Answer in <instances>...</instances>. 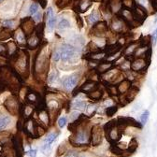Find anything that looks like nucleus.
I'll return each mask as SVG.
<instances>
[{
	"instance_id": "nucleus-1",
	"label": "nucleus",
	"mask_w": 157,
	"mask_h": 157,
	"mask_svg": "<svg viewBox=\"0 0 157 157\" xmlns=\"http://www.w3.org/2000/svg\"><path fill=\"white\" fill-rule=\"evenodd\" d=\"M103 129L100 125H95L91 130V142L93 146H99L102 143Z\"/></svg>"
},
{
	"instance_id": "nucleus-2",
	"label": "nucleus",
	"mask_w": 157,
	"mask_h": 157,
	"mask_svg": "<svg viewBox=\"0 0 157 157\" xmlns=\"http://www.w3.org/2000/svg\"><path fill=\"white\" fill-rule=\"evenodd\" d=\"M117 124L123 126V127H127V126H132V127H136V128H139L141 129L142 128V124L141 123H139L136 120H135L134 118L132 117H119L118 119L116 120Z\"/></svg>"
},
{
	"instance_id": "nucleus-3",
	"label": "nucleus",
	"mask_w": 157,
	"mask_h": 157,
	"mask_svg": "<svg viewBox=\"0 0 157 157\" xmlns=\"http://www.w3.org/2000/svg\"><path fill=\"white\" fill-rule=\"evenodd\" d=\"M133 13V18L135 21H136L139 23V25H141L147 17V10L145 7L139 5L137 4L136 6H135L134 10L132 11Z\"/></svg>"
},
{
	"instance_id": "nucleus-4",
	"label": "nucleus",
	"mask_w": 157,
	"mask_h": 157,
	"mask_svg": "<svg viewBox=\"0 0 157 157\" xmlns=\"http://www.w3.org/2000/svg\"><path fill=\"white\" fill-rule=\"evenodd\" d=\"M59 53H60V59H62L63 61H67L71 57L74 56L76 50L73 46L69 44H65L62 46L60 50H58Z\"/></svg>"
},
{
	"instance_id": "nucleus-5",
	"label": "nucleus",
	"mask_w": 157,
	"mask_h": 157,
	"mask_svg": "<svg viewBox=\"0 0 157 157\" xmlns=\"http://www.w3.org/2000/svg\"><path fill=\"white\" fill-rule=\"evenodd\" d=\"M5 108L8 111H10L12 115H17L20 113V107L17 103V100L13 97H10L5 102Z\"/></svg>"
},
{
	"instance_id": "nucleus-6",
	"label": "nucleus",
	"mask_w": 157,
	"mask_h": 157,
	"mask_svg": "<svg viewBox=\"0 0 157 157\" xmlns=\"http://www.w3.org/2000/svg\"><path fill=\"white\" fill-rule=\"evenodd\" d=\"M57 136H58V133H51L46 137V140L44 141V145L41 148V151L44 154H48L49 153V151H51V147H52L51 145L54 142V140L57 137Z\"/></svg>"
},
{
	"instance_id": "nucleus-7",
	"label": "nucleus",
	"mask_w": 157,
	"mask_h": 157,
	"mask_svg": "<svg viewBox=\"0 0 157 157\" xmlns=\"http://www.w3.org/2000/svg\"><path fill=\"white\" fill-rule=\"evenodd\" d=\"M146 64H147V61L145 60L144 58L142 57H139V58H136L135 59V60L131 63V69L133 71H141L142 69H144L146 67Z\"/></svg>"
},
{
	"instance_id": "nucleus-8",
	"label": "nucleus",
	"mask_w": 157,
	"mask_h": 157,
	"mask_svg": "<svg viewBox=\"0 0 157 157\" xmlns=\"http://www.w3.org/2000/svg\"><path fill=\"white\" fill-rule=\"evenodd\" d=\"M77 82H78V76L77 75H71V76L67 77L66 80L63 82V84H64V87L66 89L69 90V89L73 88L76 85Z\"/></svg>"
},
{
	"instance_id": "nucleus-9",
	"label": "nucleus",
	"mask_w": 157,
	"mask_h": 157,
	"mask_svg": "<svg viewBox=\"0 0 157 157\" xmlns=\"http://www.w3.org/2000/svg\"><path fill=\"white\" fill-rule=\"evenodd\" d=\"M47 16H48V26H49V29H50V31H52L53 28H54V26H55V24H56V19L54 17L52 8L50 7L48 9Z\"/></svg>"
},
{
	"instance_id": "nucleus-10",
	"label": "nucleus",
	"mask_w": 157,
	"mask_h": 157,
	"mask_svg": "<svg viewBox=\"0 0 157 157\" xmlns=\"http://www.w3.org/2000/svg\"><path fill=\"white\" fill-rule=\"evenodd\" d=\"M131 87V82L129 80H124L117 86V92L119 94H124Z\"/></svg>"
},
{
	"instance_id": "nucleus-11",
	"label": "nucleus",
	"mask_w": 157,
	"mask_h": 157,
	"mask_svg": "<svg viewBox=\"0 0 157 157\" xmlns=\"http://www.w3.org/2000/svg\"><path fill=\"white\" fill-rule=\"evenodd\" d=\"M137 147H139V142H137L136 137H133V139H131V140L129 142V145L126 148V153H128V154L134 153L136 151Z\"/></svg>"
},
{
	"instance_id": "nucleus-12",
	"label": "nucleus",
	"mask_w": 157,
	"mask_h": 157,
	"mask_svg": "<svg viewBox=\"0 0 157 157\" xmlns=\"http://www.w3.org/2000/svg\"><path fill=\"white\" fill-rule=\"evenodd\" d=\"M122 49V44H120V43H114V44H112V45H109V47H108V53L109 54V55H111V54H114V53H116L118 51H120Z\"/></svg>"
},
{
	"instance_id": "nucleus-13",
	"label": "nucleus",
	"mask_w": 157,
	"mask_h": 157,
	"mask_svg": "<svg viewBox=\"0 0 157 157\" xmlns=\"http://www.w3.org/2000/svg\"><path fill=\"white\" fill-rule=\"evenodd\" d=\"M10 123V118L8 116H3V117H0V130H3L5 129L9 124Z\"/></svg>"
},
{
	"instance_id": "nucleus-14",
	"label": "nucleus",
	"mask_w": 157,
	"mask_h": 157,
	"mask_svg": "<svg viewBox=\"0 0 157 157\" xmlns=\"http://www.w3.org/2000/svg\"><path fill=\"white\" fill-rule=\"evenodd\" d=\"M73 109H84L86 108V103L82 100H80V101H76L73 103L72 105Z\"/></svg>"
},
{
	"instance_id": "nucleus-15",
	"label": "nucleus",
	"mask_w": 157,
	"mask_h": 157,
	"mask_svg": "<svg viewBox=\"0 0 157 157\" xmlns=\"http://www.w3.org/2000/svg\"><path fill=\"white\" fill-rule=\"evenodd\" d=\"M102 95H103L102 91H94L89 96L93 100H99V99H101Z\"/></svg>"
},
{
	"instance_id": "nucleus-16",
	"label": "nucleus",
	"mask_w": 157,
	"mask_h": 157,
	"mask_svg": "<svg viewBox=\"0 0 157 157\" xmlns=\"http://www.w3.org/2000/svg\"><path fill=\"white\" fill-rule=\"evenodd\" d=\"M149 116H150L149 110H144L142 112V114L140 115V123L142 125L146 124V123L148 122V119H149Z\"/></svg>"
},
{
	"instance_id": "nucleus-17",
	"label": "nucleus",
	"mask_w": 157,
	"mask_h": 157,
	"mask_svg": "<svg viewBox=\"0 0 157 157\" xmlns=\"http://www.w3.org/2000/svg\"><path fill=\"white\" fill-rule=\"evenodd\" d=\"M118 110V107L117 106H111V107H109L107 109H106V114L108 117H112Z\"/></svg>"
},
{
	"instance_id": "nucleus-18",
	"label": "nucleus",
	"mask_w": 157,
	"mask_h": 157,
	"mask_svg": "<svg viewBox=\"0 0 157 157\" xmlns=\"http://www.w3.org/2000/svg\"><path fill=\"white\" fill-rule=\"evenodd\" d=\"M67 146H66V144H64V143H62V144H60V146L58 147V149H57V155L58 156H61V155H63L64 153H66L67 152Z\"/></svg>"
},
{
	"instance_id": "nucleus-19",
	"label": "nucleus",
	"mask_w": 157,
	"mask_h": 157,
	"mask_svg": "<svg viewBox=\"0 0 157 157\" xmlns=\"http://www.w3.org/2000/svg\"><path fill=\"white\" fill-rule=\"evenodd\" d=\"M43 29H44V25L43 24H40V25H38L36 29V36L39 37V38H41L43 36Z\"/></svg>"
},
{
	"instance_id": "nucleus-20",
	"label": "nucleus",
	"mask_w": 157,
	"mask_h": 157,
	"mask_svg": "<svg viewBox=\"0 0 157 157\" xmlns=\"http://www.w3.org/2000/svg\"><path fill=\"white\" fill-rule=\"evenodd\" d=\"M69 25H70V24H69V22L67 21V20H66V19H63L62 21L59 23V25H58V28L59 29H64V28H67V27H69Z\"/></svg>"
},
{
	"instance_id": "nucleus-21",
	"label": "nucleus",
	"mask_w": 157,
	"mask_h": 157,
	"mask_svg": "<svg viewBox=\"0 0 157 157\" xmlns=\"http://www.w3.org/2000/svg\"><path fill=\"white\" fill-rule=\"evenodd\" d=\"M111 64L110 63H105V64H101L99 66V70L100 72H106L107 70H109L111 67Z\"/></svg>"
},
{
	"instance_id": "nucleus-22",
	"label": "nucleus",
	"mask_w": 157,
	"mask_h": 157,
	"mask_svg": "<svg viewBox=\"0 0 157 157\" xmlns=\"http://www.w3.org/2000/svg\"><path fill=\"white\" fill-rule=\"evenodd\" d=\"M29 11H30V14L32 15H36L37 12H38V6L37 4L34 3L30 6V9H29Z\"/></svg>"
},
{
	"instance_id": "nucleus-23",
	"label": "nucleus",
	"mask_w": 157,
	"mask_h": 157,
	"mask_svg": "<svg viewBox=\"0 0 157 157\" xmlns=\"http://www.w3.org/2000/svg\"><path fill=\"white\" fill-rule=\"evenodd\" d=\"M67 119L66 117L60 118V119H59V121H58V125H59V127H60V128H63V127L67 124Z\"/></svg>"
},
{
	"instance_id": "nucleus-24",
	"label": "nucleus",
	"mask_w": 157,
	"mask_h": 157,
	"mask_svg": "<svg viewBox=\"0 0 157 157\" xmlns=\"http://www.w3.org/2000/svg\"><path fill=\"white\" fill-rule=\"evenodd\" d=\"M88 18L90 19V22H91V23H95V22L97 21V20H98V16H97V14H96L95 12H93Z\"/></svg>"
},
{
	"instance_id": "nucleus-25",
	"label": "nucleus",
	"mask_w": 157,
	"mask_h": 157,
	"mask_svg": "<svg viewBox=\"0 0 157 157\" xmlns=\"http://www.w3.org/2000/svg\"><path fill=\"white\" fill-rule=\"evenodd\" d=\"M151 41H152L153 44H155L156 41H157V28L154 30V32L151 35Z\"/></svg>"
},
{
	"instance_id": "nucleus-26",
	"label": "nucleus",
	"mask_w": 157,
	"mask_h": 157,
	"mask_svg": "<svg viewBox=\"0 0 157 157\" xmlns=\"http://www.w3.org/2000/svg\"><path fill=\"white\" fill-rule=\"evenodd\" d=\"M26 154L30 157H36V150H30L26 152Z\"/></svg>"
},
{
	"instance_id": "nucleus-27",
	"label": "nucleus",
	"mask_w": 157,
	"mask_h": 157,
	"mask_svg": "<svg viewBox=\"0 0 157 157\" xmlns=\"http://www.w3.org/2000/svg\"><path fill=\"white\" fill-rule=\"evenodd\" d=\"M57 80V77H56V75L55 74H51L50 75V77H49V82L52 83V82H55Z\"/></svg>"
},
{
	"instance_id": "nucleus-28",
	"label": "nucleus",
	"mask_w": 157,
	"mask_h": 157,
	"mask_svg": "<svg viewBox=\"0 0 157 157\" xmlns=\"http://www.w3.org/2000/svg\"><path fill=\"white\" fill-rule=\"evenodd\" d=\"M34 1L38 2L40 5H42V8H45L46 4H47V0H34Z\"/></svg>"
},
{
	"instance_id": "nucleus-29",
	"label": "nucleus",
	"mask_w": 157,
	"mask_h": 157,
	"mask_svg": "<svg viewBox=\"0 0 157 157\" xmlns=\"http://www.w3.org/2000/svg\"><path fill=\"white\" fill-rule=\"evenodd\" d=\"M4 25H5L7 27H12L13 23H12L11 21H10V22H4Z\"/></svg>"
}]
</instances>
